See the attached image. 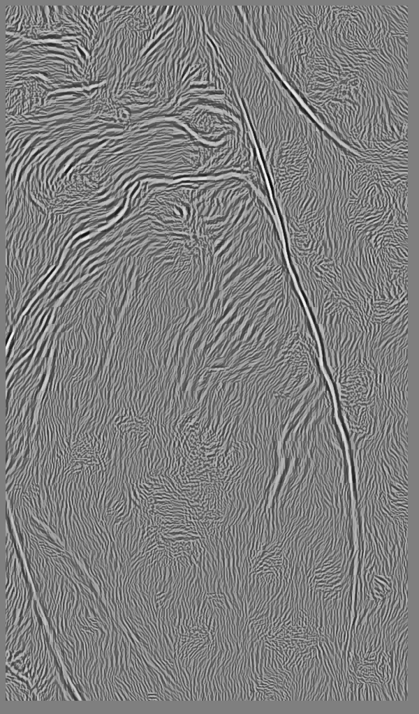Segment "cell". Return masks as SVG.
I'll use <instances>...</instances> for the list:
<instances>
[{
	"label": "cell",
	"mask_w": 419,
	"mask_h": 714,
	"mask_svg": "<svg viewBox=\"0 0 419 714\" xmlns=\"http://www.w3.org/2000/svg\"><path fill=\"white\" fill-rule=\"evenodd\" d=\"M291 232L293 260L338 264L375 245L390 228L385 172H351L332 181L299 211Z\"/></svg>",
	"instance_id": "2"
},
{
	"label": "cell",
	"mask_w": 419,
	"mask_h": 714,
	"mask_svg": "<svg viewBox=\"0 0 419 714\" xmlns=\"http://www.w3.org/2000/svg\"><path fill=\"white\" fill-rule=\"evenodd\" d=\"M406 4L265 6L254 40L310 116L360 155L407 141Z\"/></svg>",
	"instance_id": "1"
}]
</instances>
